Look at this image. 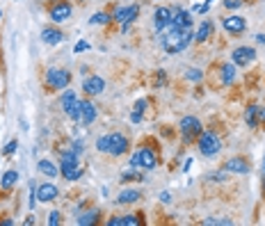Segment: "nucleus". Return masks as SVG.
Segmentation results:
<instances>
[{
  "label": "nucleus",
  "mask_w": 265,
  "mask_h": 226,
  "mask_svg": "<svg viewBox=\"0 0 265 226\" xmlns=\"http://www.w3.org/2000/svg\"><path fill=\"white\" fill-rule=\"evenodd\" d=\"M112 21V16L110 14H105V11H98V14H94L92 18H89V25H105V23Z\"/></svg>",
  "instance_id": "30"
},
{
  "label": "nucleus",
  "mask_w": 265,
  "mask_h": 226,
  "mask_svg": "<svg viewBox=\"0 0 265 226\" xmlns=\"http://www.w3.org/2000/svg\"><path fill=\"white\" fill-rule=\"evenodd\" d=\"M18 181V172H14V169H9V172L2 174V178H0V188L2 190H9L11 185Z\"/></svg>",
  "instance_id": "27"
},
{
  "label": "nucleus",
  "mask_w": 265,
  "mask_h": 226,
  "mask_svg": "<svg viewBox=\"0 0 265 226\" xmlns=\"http://www.w3.org/2000/svg\"><path fill=\"white\" fill-rule=\"evenodd\" d=\"M142 199L140 190H124V192H119V197H117V204L119 206H130L135 204V201Z\"/></svg>",
  "instance_id": "19"
},
{
  "label": "nucleus",
  "mask_w": 265,
  "mask_h": 226,
  "mask_svg": "<svg viewBox=\"0 0 265 226\" xmlns=\"http://www.w3.org/2000/svg\"><path fill=\"white\" fill-rule=\"evenodd\" d=\"M263 197H265V181H263Z\"/></svg>",
  "instance_id": "46"
},
{
  "label": "nucleus",
  "mask_w": 265,
  "mask_h": 226,
  "mask_svg": "<svg viewBox=\"0 0 265 226\" xmlns=\"http://www.w3.org/2000/svg\"><path fill=\"white\" fill-rule=\"evenodd\" d=\"M82 89H85L87 96H98L105 89V80H103L101 75H87L85 80H82Z\"/></svg>",
  "instance_id": "11"
},
{
  "label": "nucleus",
  "mask_w": 265,
  "mask_h": 226,
  "mask_svg": "<svg viewBox=\"0 0 265 226\" xmlns=\"http://www.w3.org/2000/svg\"><path fill=\"white\" fill-rule=\"evenodd\" d=\"M60 197V190H57V185L53 183H41L37 185V201L39 204H50V201H55Z\"/></svg>",
  "instance_id": "12"
},
{
  "label": "nucleus",
  "mask_w": 265,
  "mask_h": 226,
  "mask_svg": "<svg viewBox=\"0 0 265 226\" xmlns=\"http://www.w3.org/2000/svg\"><path fill=\"white\" fill-rule=\"evenodd\" d=\"M89 48H92V46L87 41H78L76 46H73V53H85V50H89Z\"/></svg>",
  "instance_id": "37"
},
{
  "label": "nucleus",
  "mask_w": 265,
  "mask_h": 226,
  "mask_svg": "<svg viewBox=\"0 0 265 226\" xmlns=\"http://www.w3.org/2000/svg\"><path fill=\"white\" fill-rule=\"evenodd\" d=\"M231 57H233V64L236 66H247L256 59V50L252 48V46H240V48H236L231 53Z\"/></svg>",
  "instance_id": "10"
},
{
  "label": "nucleus",
  "mask_w": 265,
  "mask_h": 226,
  "mask_svg": "<svg viewBox=\"0 0 265 226\" xmlns=\"http://www.w3.org/2000/svg\"><path fill=\"white\" fill-rule=\"evenodd\" d=\"M197 149H199L201 156L206 158H213L220 153V149H222V144H220V137H217L215 133H211V130H201V135L197 137Z\"/></svg>",
  "instance_id": "3"
},
{
  "label": "nucleus",
  "mask_w": 265,
  "mask_h": 226,
  "mask_svg": "<svg viewBox=\"0 0 265 226\" xmlns=\"http://www.w3.org/2000/svg\"><path fill=\"white\" fill-rule=\"evenodd\" d=\"M78 101V94L73 92V89H64V94L60 96V108H62V112H69L71 108H73V103Z\"/></svg>",
  "instance_id": "21"
},
{
  "label": "nucleus",
  "mask_w": 265,
  "mask_h": 226,
  "mask_svg": "<svg viewBox=\"0 0 265 226\" xmlns=\"http://www.w3.org/2000/svg\"><path fill=\"white\" fill-rule=\"evenodd\" d=\"M160 201H163V204H169V201H172V194H169V192H160Z\"/></svg>",
  "instance_id": "41"
},
{
  "label": "nucleus",
  "mask_w": 265,
  "mask_h": 226,
  "mask_svg": "<svg viewBox=\"0 0 265 226\" xmlns=\"http://www.w3.org/2000/svg\"><path fill=\"white\" fill-rule=\"evenodd\" d=\"M94 119H96V108L92 105V101L80 98V124L89 126V124H94Z\"/></svg>",
  "instance_id": "16"
},
{
  "label": "nucleus",
  "mask_w": 265,
  "mask_h": 226,
  "mask_svg": "<svg viewBox=\"0 0 265 226\" xmlns=\"http://www.w3.org/2000/svg\"><path fill=\"white\" fill-rule=\"evenodd\" d=\"M96 149L101 151V153H108V149H110V140H108V135H103V137H98V140H96Z\"/></svg>",
  "instance_id": "32"
},
{
  "label": "nucleus",
  "mask_w": 265,
  "mask_h": 226,
  "mask_svg": "<svg viewBox=\"0 0 265 226\" xmlns=\"http://www.w3.org/2000/svg\"><path fill=\"white\" fill-rule=\"evenodd\" d=\"M245 124H247L249 128H259V114H256V105H249V108L245 110Z\"/></svg>",
  "instance_id": "28"
},
{
  "label": "nucleus",
  "mask_w": 265,
  "mask_h": 226,
  "mask_svg": "<svg viewBox=\"0 0 265 226\" xmlns=\"http://www.w3.org/2000/svg\"><path fill=\"white\" fill-rule=\"evenodd\" d=\"M60 174L66 181H80L82 178V169L78 165V153L73 149L60 153Z\"/></svg>",
  "instance_id": "2"
},
{
  "label": "nucleus",
  "mask_w": 265,
  "mask_h": 226,
  "mask_svg": "<svg viewBox=\"0 0 265 226\" xmlns=\"http://www.w3.org/2000/svg\"><path fill=\"white\" fill-rule=\"evenodd\" d=\"M192 41H195V30H192V25L176 27L169 23L163 32H160V43H163L165 53H169V55H176V53H181V50H185Z\"/></svg>",
  "instance_id": "1"
},
{
  "label": "nucleus",
  "mask_w": 265,
  "mask_h": 226,
  "mask_svg": "<svg viewBox=\"0 0 265 226\" xmlns=\"http://www.w3.org/2000/svg\"><path fill=\"white\" fill-rule=\"evenodd\" d=\"M256 114H259V124H263L265 121V108H259V105H256Z\"/></svg>",
  "instance_id": "40"
},
{
  "label": "nucleus",
  "mask_w": 265,
  "mask_h": 226,
  "mask_svg": "<svg viewBox=\"0 0 265 226\" xmlns=\"http://www.w3.org/2000/svg\"><path fill=\"white\" fill-rule=\"evenodd\" d=\"M133 169H156L158 167V156L153 153L151 149H140V151H135L133 153V158H130V162H128Z\"/></svg>",
  "instance_id": "4"
},
{
  "label": "nucleus",
  "mask_w": 265,
  "mask_h": 226,
  "mask_svg": "<svg viewBox=\"0 0 265 226\" xmlns=\"http://www.w3.org/2000/svg\"><path fill=\"white\" fill-rule=\"evenodd\" d=\"M185 78H188V80H192V82H199L201 78H204V73H201L199 69H190L188 73H185Z\"/></svg>",
  "instance_id": "33"
},
{
  "label": "nucleus",
  "mask_w": 265,
  "mask_h": 226,
  "mask_svg": "<svg viewBox=\"0 0 265 226\" xmlns=\"http://www.w3.org/2000/svg\"><path fill=\"white\" fill-rule=\"evenodd\" d=\"M101 213L98 210H87V213H78L76 215V224L78 226H89V224H96Z\"/></svg>",
  "instance_id": "20"
},
{
  "label": "nucleus",
  "mask_w": 265,
  "mask_h": 226,
  "mask_svg": "<svg viewBox=\"0 0 265 226\" xmlns=\"http://www.w3.org/2000/svg\"><path fill=\"white\" fill-rule=\"evenodd\" d=\"M137 224H140L137 215H124V217H112V220H108V226H137Z\"/></svg>",
  "instance_id": "22"
},
{
  "label": "nucleus",
  "mask_w": 265,
  "mask_h": 226,
  "mask_svg": "<svg viewBox=\"0 0 265 226\" xmlns=\"http://www.w3.org/2000/svg\"><path fill=\"white\" fill-rule=\"evenodd\" d=\"M256 43H265V34H256Z\"/></svg>",
  "instance_id": "44"
},
{
  "label": "nucleus",
  "mask_w": 265,
  "mask_h": 226,
  "mask_svg": "<svg viewBox=\"0 0 265 226\" xmlns=\"http://www.w3.org/2000/svg\"><path fill=\"white\" fill-rule=\"evenodd\" d=\"M240 5H243V0H224V7H227V9H238Z\"/></svg>",
  "instance_id": "38"
},
{
  "label": "nucleus",
  "mask_w": 265,
  "mask_h": 226,
  "mask_svg": "<svg viewBox=\"0 0 265 226\" xmlns=\"http://www.w3.org/2000/svg\"><path fill=\"white\" fill-rule=\"evenodd\" d=\"M133 181H135V183H142V181H144V174H140L137 169L130 167V172H126L124 176H121V183H133Z\"/></svg>",
  "instance_id": "29"
},
{
  "label": "nucleus",
  "mask_w": 265,
  "mask_h": 226,
  "mask_svg": "<svg viewBox=\"0 0 265 226\" xmlns=\"http://www.w3.org/2000/svg\"><path fill=\"white\" fill-rule=\"evenodd\" d=\"M179 128H181V137H183L185 144H192V142L201 135V130H204L201 128V121L197 117H183Z\"/></svg>",
  "instance_id": "5"
},
{
  "label": "nucleus",
  "mask_w": 265,
  "mask_h": 226,
  "mask_svg": "<svg viewBox=\"0 0 265 226\" xmlns=\"http://www.w3.org/2000/svg\"><path fill=\"white\" fill-rule=\"evenodd\" d=\"M37 169L43 174V176H48V178H55L57 174H60V169L55 167V162H50V160H39Z\"/></svg>",
  "instance_id": "23"
},
{
  "label": "nucleus",
  "mask_w": 265,
  "mask_h": 226,
  "mask_svg": "<svg viewBox=\"0 0 265 226\" xmlns=\"http://www.w3.org/2000/svg\"><path fill=\"white\" fill-rule=\"evenodd\" d=\"M211 181H215V183H224L227 181V169H222V172H215V174H211Z\"/></svg>",
  "instance_id": "36"
},
{
  "label": "nucleus",
  "mask_w": 265,
  "mask_h": 226,
  "mask_svg": "<svg viewBox=\"0 0 265 226\" xmlns=\"http://www.w3.org/2000/svg\"><path fill=\"white\" fill-rule=\"evenodd\" d=\"M190 167H192V158H188V160H185V165H183V172H190Z\"/></svg>",
  "instance_id": "43"
},
{
  "label": "nucleus",
  "mask_w": 265,
  "mask_h": 226,
  "mask_svg": "<svg viewBox=\"0 0 265 226\" xmlns=\"http://www.w3.org/2000/svg\"><path fill=\"white\" fill-rule=\"evenodd\" d=\"M46 85H48L50 89H66V87L71 85V73L66 69L53 66V69L46 71Z\"/></svg>",
  "instance_id": "6"
},
{
  "label": "nucleus",
  "mask_w": 265,
  "mask_h": 226,
  "mask_svg": "<svg viewBox=\"0 0 265 226\" xmlns=\"http://www.w3.org/2000/svg\"><path fill=\"white\" fill-rule=\"evenodd\" d=\"M224 169H227L229 174H249V162L245 160V158H231V160L224 165Z\"/></svg>",
  "instance_id": "17"
},
{
  "label": "nucleus",
  "mask_w": 265,
  "mask_h": 226,
  "mask_svg": "<svg viewBox=\"0 0 265 226\" xmlns=\"http://www.w3.org/2000/svg\"><path fill=\"white\" fill-rule=\"evenodd\" d=\"M236 73H238V71H236V64H224L222 69H220V78H222V82L224 85H233V80H236Z\"/></svg>",
  "instance_id": "24"
},
{
  "label": "nucleus",
  "mask_w": 265,
  "mask_h": 226,
  "mask_svg": "<svg viewBox=\"0 0 265 226\" xmlns=\"http://www.w3.org/2000/svg\"><path fill=\"white\" fill-rule=\"evenodd\" d=\"M16 149H18V140H11L9 144L2 149V156H11V153H16Z\"/></svg>",
  "instance_id": "35"
},
{
  "label": "nucleus",
  "mask_w": 265,
  "mask_h": 226,
  "mask_svg": "<svg viewBox=\"0 0 265 226\" xmlns=\"http://www.w3.org/2000/svg\"><path fill=\"white\" fill-rule=\"evenodd\" d=\"M80 2H85V0H80Z\"/></svg>",
  "instance_id": "47"
},
{
  "label": "nucleus",
  "mask_w": 265,
  "mask_h": 226,
  "mask_svg": "<svg viewBox=\"0 0 265 226\" xmlns=\"http://www.w3.org/2000/svg\"><path fill=\"white\" fill-rule=\"evenodd\" d=\"M137 14H140V7L137 5H126V7H114V14H112V18L117 23H121L124 25V32L130 27V23L137 18Z\"/></svg>",
  "instance_id": "7"
},
{
  "label": "nucleus",
  "mask_w": 265,
  "mask_h": 226,
  "mask_svg": "<svg viewBox=\"0 0 265 226\" xmlns=\"http://www.w3.org/2000/svg\"><path fill=\"white\" fill-rule=\"evenodd\" d=\"M71 149H73V151H76V153H82V149H85V146H82V142H73V146H71Z\"/></svg>",
  "instance_id": "42"
},
{
  "label": "nucleus",
  "mask_w": 265,
  "mask_h": 226,
  "mask_svg": "<svg viewBox=\"0 0 265 226\" xmlns=\"http://www.w3.org/2000/svg\"><path fill=\"white\" fill-rule=\"evenodd\" d=\"M41 41L46 43V46H60V43L64 41V34H62V30H57V27H43Z\"/></svg>",
  "instance_id": "15"
},
{
  "label": "nucleus",
  "mask_w": 265,
  "mask_h": 226,
  "mask_svg": "<svg viewBox=\"0 0 265 226\" xmlns=\"http://www.w3.org/2000/svg\"><path fill=\"white\" fill-rule=\"evenodd\" d=\"M172 25H176V27L192 25V14L185 9H172Z\"/></svg>",
  "instance_id": "18"
},
{
  "label": "nucleus",
  "mask_w": 265,
  "mask_h": 226,
  "mask_svg": "<svg viewBox=\"0 0 265 226\" xmlns=\"http://www.w3.org/2000/svg\"><path fill=\"white\" fill-rule=\"evenodd\" d=\"M222 27L229 34H243L247 30V21L243 16H227L222 21Z\"/></svg>",
  "instance_id": "13"
},
{
  "label": "nucleus",
  "mask_w": 265,
  "mask_h": 226,
  "mask_svg": "<svg viewBox=\"0 0 265 226\" xmlns=\"http://www.w3.org/2000/svg\"><path fill=\"white\" fill-rule=\"evenodd\" d=\"M165 80H167V78H165V71H158V80H156V85H158V87H163V85H165Z\"/></svg>",
  "instance_id": "39"
},
{
  "label": "nucleus",
  "mask_w": 265,
  "mask_h": 226,
  "mask_svg": "<svg viewBox=\"0 0 265 226\" xmlns=\"http://www.w3.org/2000/svg\"><path fill=\"white\" fill-rule=\"evenodd\" d=\"M213 34V23L211 21H204L199 27H197V32H195V41L197 43H201V41H206V39Z\"/></svg>",
  "instance_id": "25"
},
{
  "label": "nucleus",
  "mask_w": 265,
  "mask_h": 226,
  "mask_svg": "<svg viewBox=\"0 0 265 226\" xmlns=\"http://www.w3.org/2000/svg\"><path fill=\"white\" fill-rule=\"evenodd\" d=\"M62 222V213L60 210H50V215H48V224L50 226H57Z\"/></svg>",
  "instance_id": "34"
},
{
  "label": "nucleus",
  "mask_w": 265,
  "mask_h": 226,
  "mask_svg": "<svg viewBox=\"0 0 265 226\" xmlns=\"http://www.w3.org/2000/svg\"><path fill=\"white\" fill-rule=\"evenodd\" d=\"M108 140H110L108 156L119 158V156H124L126 151L130 149V142H128V137H126V135H121V133H112V135H108Z\"/></svg>",
  "instance_id": "9"
},
{
  "label": "nucleus",
  "mask_w": 265,
  "mask_h": 226,
  "mask_svg": "<svg viewBox=\"0 0 265 226\" xmlns=\"http://www.w3.org/2000/svg\"><path fill=\"white\" fill-rule=\"evenodd\" d=\"M144 110H146V98H140V101L135 103L133 112H130V121H133V124H140V121H142V114H144Z\"/></svg>",
  "instance_id": "26"
},
{
  "label": "nucleus",
  "mask_w": 265,
  "mask_h": 226,
  "mask_svg": "<svg viewBox=\"0 0 265 226\" xmlns=\"http://www.w3.org/2000/svg\"><path fill=\"white\" fill-rule=\"evenodd\" d=\"M169 23H172V9H169V7H158L156 14H153V27H156V32H163Z\"/></svg>",
  "instance_id": "14"
},
{
  "label": "nucleus",
  "mask_w": 265,
  "mask_h": 226,
  "mask_svg": "<svg viewBox=\"0 0 265 226\" xmlns=\"http://www.w3.org/2000/svg\"><path fill=\"white\" fill-rule=\"evenodd\" d=\"M204 224H206V226H231L233 222H231V220H227V217H224V220H215V217H206V220H204Z\"/></svg>",
  "instance_id": "31"
},
{
  "label": "nucleus",
  "mask_w": 265,
  "mask_h": 226,
  "mask_svg": "<svg viewBox=\"0 0 265 226\" xmlns=\"http://www.w3.org/2000/svg\"><path fill=\"white\" fill-rule=\"evenodd\" d=\"M50 18H53L55 23H64L71 18V14H73V7H71V2H66V0H55L53 5H50Z\"/></svg>",
  "instance_id": "8"
},
{
  "label": "nucleus",
  "mask_w": 265,
  "mask_h": 226,
  "mask_svg": "<svg viewBox=\"0 0 265 226\" xmlns=\"http://www.w3.org/2000/svg\"><path fill=\"white\" fill-rule=\"evenodd\" d=\"M0 224H2V226H14V220H2Z\"/></svg>",
  "instance_id": "45"
}]
</instances>
